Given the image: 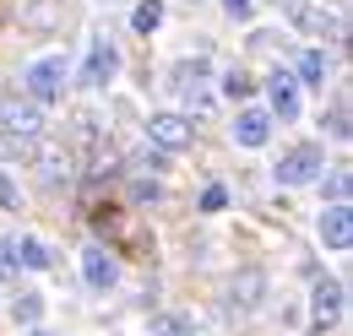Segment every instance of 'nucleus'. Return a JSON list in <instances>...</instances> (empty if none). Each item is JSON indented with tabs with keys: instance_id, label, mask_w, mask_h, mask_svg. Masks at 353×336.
<instances>
[{
	"instance_id": "4",
	"label": "nucleus",
	"mask_w": 353,
	"mask_h": 336,
	"mask_svg": "<svg viewBox=\"0 0 353 336\" xmlns=\"http://www.w3.org/2000/svg\"><path fill=\"white\" fill-rule=\"evenodd\" d=\"M114 71H120V49H114L109 39H92L88 71H82V87H109V82H114Z\"/></svg>"
},
{
	"instance_id": "6",
	"label": "nucleus",
	"mask_w": 353,
	"mask_h": 336,
	"mask_svg": "<svg viewBox=\"0 0 353 336\" xmlns=\"http://www.w3.org/2000/svg\"><path fill=\"white\" fill-rule=\"evenodd\" d=\"M321 244H326V250H348L353 244V211L348 207H326L321 211Z\"/></svg>"
},
{
	"instance_id": "9",
	"label": "nucleus",
	"mask_w": 353,
	"mask_h": 336,
	"mask_svg": "<svg viewBox=\"0 0 353 336\" xmlns=\"http://www.w3.org/2000/svg\"><path fill=\"white\" fill-rule=\"evenodd\" d=\"M266 92H272V114H283V120L299 114V82H294L288 71H277V76L266 82Z\"/></svg>"
},
{
	"instance_id": "13",
	"label": "nucleus",
	"mask_w": 353,
	"mask_h": 336,
	"mask_svg": "<svg viewBox=\"0 0 353 336\" xmlns=\"http://www.w3.org/2000/svg\"><path fill=\"white\" fill-rule=\"evenodd\" d=\"M11 255H17V266H28V271H44L49 260H54L39 239H11Z\"/></svg>"
},
{
	"instance_id": "12",
	"label": "nucleus",
	"mask_w": 353,
	"mask_h": 336,
	"mask_svg": "<svg viewBox=\"0 0 353 336\" xmlns=\"http://www.w3.org/2000/svg\"><path fill=\"white\" fill-rule=\"evenodd\" d=\"M294 22H299L305 33H315V39H332V33H337V17H326L321 6H299V11H294Z\"/></svg>"
},
{
	"instance_id": "3",
	"label": "nucleus",
	"mask_w": 353,
	"mask_h": 336,
	"mask_svg": "<svg viewBox=\"0 0 353 336\" xmlns=\"http://www.w3.org/2000/svg\"><path fill=\"white\" fill-rule=\"evenodd\" d=\"M147 141H152L158 152H185V147H190V120H185V114H152V120H147Z\"/></svg>"
},
{
	"instance_id": "14",
	"label": "nucleus",
	"mask_w": 353,
	"mask_h": 336,
	"mask_svg": "<svg viewBox=\"0 0 353 336\" xmlns=\"http://www.w3.org/2000/svg\"><path fill=\"white\" fill-rule=\"evenodd\" d=\"M131 28L136 33H158V28H163V0H141L131 11Z\"/></svg>"
},
{
	"instance_id": "10",
	"label": "nucleus",
	"mask_w": 353,
	"mask_h": 336,
	"mask_svg": "<svg viewBox=\"0 0 353 336\" xmlns=\"http://www.w3.org/2000/svg\"><path fill=\"white\" fill-rule=\"evenodd\" d=\"M310 309H315V320H321V326H326V320H337V315H343V282H332V277H326V282H315Z\"/></svg>"
},
{
	"instance_id": "22",
	"label": "nucleus",
	"mask_w": 353,
	"mask_h": 336,
	"mask_svg": "<svg viewBox=\"0 0 353 336\" xmlns=\"http://www.w3.org/2000/svg\"><path fill=\"white\" fill-rule=\"evenodd\" d=\"M326 130H332L337 141H348V109H343V103H337V109L326 114Z\"/></svg>"
},
{
	"instance_id": "5",
	"label": "nucleus",
	"mask_w": 353,
	"mask_h": 336,
	"mask_svg": "<svg viewBox=\"0 0 353 336\" xmlns=\"http://www.w3.org/2000/svg\"><path fill=\"white\" fill-rule=\"evenodd\" d=\"M0 125L17 130V136H39L44 114H39V103H33V98H6V103H0Z\"/></svg>"
},
{
	"instance_id": "15",
	"label": "nucleus",
	"mask_w": 353,
	"mask_h": 336,
	"mask_svg": "<svg viewBox=\"0 0 353 336\" xmlns=\"http://www.w3.org/2000/svg\"><path fill=\"white\" fill-rule=\"evenodd\" d=\"M11 315H17V326H39V315H44V298L39 293H22L11 304Z\"/></svg>"
},
{
	"instance_id": "1",
	"label": "nucleus",
	"mask_w": 353,
	"mask_h": 336,
	"mask_svg": "<svg viewBox=\"0 0 353 336\" xmlns=\"http://www.w3.org/2000/svg\"><path fill=\"white\" fill-rule=\"evenodd\" d=\"M22 82H28V98H33V103H54V98L65 92V54H39Z\"/></svg>"
},
{
	"instance_id": "11",
	"label": "nucleus",
	"mask_w": 353,
	"mask_h": 336,
	"mask_svg": "<svg viewBox=\"0 0 353 336\" xmlns=\"http://www.w3.org/2000/svg\"><path fill=\"white\" fill-rule=\"evenodd\" d=\"M33 158H39V141H33V136L0 130V163H33Z\"/></svg>"
},
{
	"instance_id": "21",
	"label": "nucleus",
	"mask_w": 353,
	"mask_h": 336,
	"mask_svg": "<svg viewBox=\"0 0 353 336\" xmlns=\"http://www.w3.org/2000/svg\"><path fill=\"white\" fill-rule=\"evenodd\" d=\"M348 168H337V174H332V207H348Z\"/></svg>"
},
{
	"instance_id": "23",
	"label": "nucleus",
	"mask_w": 353,
	"mask_h": 336,
	"mask_svg": "<svg viewBox=\"0 0 353 336\" xmlns=\"http://www.w3.org/2000/svg\"><path fill=\"white\" fill-rule=\"evenodd\" d=\"M131 201H141V207L158 201V179H136V185H131Z\"/></svg>"
},
{
	"instance_id": "17",
	"label": "nucleus",
	"mask_w": 353,
	"mask_h": 336,
	"mask_svg": "<svg viewBox=\"0 0 353 336\" xmlns=\"http://www.w3.org/2000/svg\"><path fill=\"white\" fill-rule=\"evenodd\" d=\"M256 298H261V271H245V277L234 282V304H245V309H250Z\"/></svg>"
},
{
	"instance_id": "8",
	"label": "nucleus",
	"mask_w": 353,
	"mask_h": 336,
	"mask_svg": "<svg viewBox=\"0 0 353 336\" xmlns=\"http://www.w3.org/2000/svg\"><path fill=\"white\" fill-rule=\"evenodd\" d=\"M82 277H88V288L109 293V288H114V277H120V271H114V255L103 250V244H92V250L82 255Z\"/></svg>"
},
{
	"instance_id": "26",
	"label": "nucleus",
	"mask_w": 353,
	"mask_h": 336,
	"mask_svg": "<svg viewBox=\"0 0 353 336\" xmlns=\"http://www.w3.org/2000/svg\"><path fill=\"white\" fill-rule=\"evenodd\" d=\"M223 11H228L234 22H245V17H250V0H223Z\"/></svg>"
},
{
	"instance_id": "25",
	"label": "nucleus",
	"mask_w": 353,
	"mask_h": 336,
	"mask_svg": "<svg viewBox=\"0 0 353 336\" xmlns=\"http://www.w3.org/2000/svg\"><path fill=\"white\" fill-rule=\"evenodd\" d=\"M17 271V255H11V239H0V277Z\"/></svg>"
},
{
	"instance_id": "27",
	"label": "nucleus",
	"mask_w": 353,
	"mask_h": 336,
	"mask_svg": "<svg viewBox=\"0 0 353 336\" xmlns=\"http://www.w3.org/2000/svg\"><path fill=\"white\" fill-rule=\"evenodd\" d=\"M33 336H49V331H33Z\"/></svg>"
},
{
	"instance_id": "18",
	"label": "nucleus",
	"mask_w": 353,
	"mask_h": 336,
	"mask_svg": "<svg viewBox=\"0 0 353 336\" xmlns=\"http://www.w3.org/2000/svg\"><path fill=\"white\" fill-rule=\"evenodd\" d=\"M152 336H190V320H185V315H158V320H152Z\"/></svg>"
},
{
	"instance_id": "16",
	"label": "nucleus",
	"mask_w": 353,
	"mask_h": 336,
	"mask_svg": "<svg viewBox=\"0 0 353 336\" xmlns=\"http://www.w3.org/2000/svg\"><path fill=\"white\" fill-rule=\"evenodd\" d=\"M299 76H305L310 87H326V54H321V49H310L305 60H299Z\"/></svg>"
},
{
	"instance_id": "20",
	"label": "nucleus",
	"mask_w": 353,
	"mask_h": 336,
	"mask_svg": "<svg viewBox=\"0 0 353 336\" xmlns=\"http://www.w3.org/2000/svg\"><path fill=\"white\" fill-rule=\"evenodd\" d=\"M228 207V190H223V185H207V190H201V211H223Z\"/></svg>"
},
{
	"instance_id": "19",
	"label": "nucleus",
	"mask_w": 353,
	"mask_h": 336,
	"mask_svg": "<svg viewBox=\"0 0 353 336\" xmlns=\"http://www.w3.org/2000/svg\"><path fill=\"white\" fill-rule=\"evenodd\" d=\"M250 76H245V71H228V76H223V92H228V98H250Z\"/></svg>"
},
{
	"instance_id": "7",
	"label": "nucleus",
	"mask_w": 353,
	"mask_h": 336,
	"mask_svg": "<svg viewBox=\"0 0 353 336\" xmlns=\"http://www.w3.org/2000/svg\"><path fill=\"white\" fill-rule=\"evenodd\" d=\"M234 141H239V147H266V141H272V114H266V109H239Z\"/></svg>"
},
{
	"instance_id": "24",
	"label": "nucleus",
	"mask_w": 353,
	"mask_h": 336,
	"mask_svg": "<svg viewBox=\"0 0 353 336\" xmlns=\"http://www.w3.org/2000/svg\"><path fill=\"white\" fill-rule=\"evenodd\" d=\"M0 207H6V211H17V207H22V196H17V185H11L6 174H0Z\"/></svg>"
},
{
	"instance_id": "2",
	"label": "nucleus",
	"mask_w": 353,
	"mask_h": 336,
	"mask_svg": "<svg viewBox=\"0 0 353 336\" xmlns=\"http://www.w3.org/2000/svg\"><path fill=\"white\" fill-rule=\"evenodd\" d=\"M321 147H294V152H283V163H277V185H310V179H321Z\"/></svg>"
}]
</instances>
